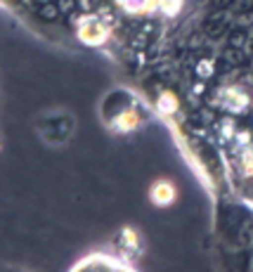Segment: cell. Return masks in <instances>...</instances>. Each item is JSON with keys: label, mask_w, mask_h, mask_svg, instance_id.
Listing matches in <instances>:
<instances>
[{"label": "cell", "mask_w": 253, "mask_h": 272, "mask_svg": "<svg viewBox=\"0 0 253 272\" xmlns=\"http://www.w3.org/2000/svg\"><path fill=\"white\" fill-rule=\"evenodd\" d=\"M78 36L83 38L85 43L97 45V43H102V41L106 38V29L102 26L100 19H95V17H85L83 22L78 24Z\"/></svg>", "instance_id": "1"}, {"label": "cell", "mask_w": 253, "mask_h": 272, "mask_svg": "<svg viewBox=\"0 0 253 272\" xmlns=\"http://www.w3.org/2000/svg\"><path fill=\"white\" fill-rule=\"evenodd\" d=\"M118 5L128 14H142V12H147L154 5V0H118Z\"/></svg>", "instance_id": "2"}, {"label": "cell", "mask_w": 253, "mask_h": 272, "mask_svg": "<svg viewBox=\"0 0 253 272\" xmlns=\"http://www.w3.org/2000/svg\"><path fill=\"white\" fill-rule=\"evenodd\" d=\"M154 199H156V204H168L170 199H173L170 185H156L154 187Z\"/></svg>", "instance_id": "3"}, {"label": "cell", "mask_w": 253, "mask_h": 272, "mask_svg": "<svg viewBox=\"0 0 253 272\" xmlns=\"http://www.w3.org/2000/svg\"><path fill=\"white\" fill-rule=\"evenodd\" d=\"M43 17H45V19H54V17H57V10H54L52 5H48V7H43Z\"/></svg>", "instance_id": "4"}]
</instances>
